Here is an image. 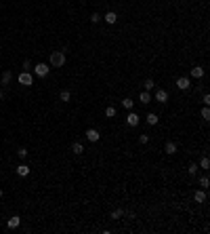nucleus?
I'll use <instances>...</instances> for the list:
<instances>
[{
    "label": "nucleus",
    "instance_id": "obj_1",
    "mask_svg": "<svg viewBox=\"0 0 210 234\" xmlns=\"http://www.w3.org/2000/svg\"><path fill=\"white\" fill-rule=\"evenodd\" d=\"M63 63H65V53H63V51L50 53V66H53V68H63Z\"/></svg>",
    "mask_w": 210,
    "mask_h": 234
},
{
    "label": "nucleus",
    "instance_id": "obj_2",
    "mask_svg": "<svg viewBox=\"0 0 210 234\" xmlns=\"http://www.w3.org/2000/svg\"><path fill=\"white\" fill-rule=\"evenodd\" d=\"M17 80H19V84H23V87H32V84H34V76H32L30 72H21Z\"/></svg>",
    "mask_w": 210,
    "mask_h": 234
},
{
    "label": "nucleus",
    "instance_id": "obj_3",
    "mask_svg": "<svg viewBox=\"0 0 210 234\" xmlns=\"http://www.w3.org/2000/svg\"><path fill=\"white\" fill-rule=\"evenodd\" d=\"M139 122H141V116H139V114H135L132 110H128V116H126V125H128V127H137Z\"/></svg>",
    "mask_w": 210,
    "mask_h": 234
},
{
    "label": "nucleus",
    "instance_id": "obj_4",
    "mask_svg": "<svg viewBox=\"0 0 210 234\" xmlns=\"http://www.w3.org/2000/svg\"><path fill=\"white\" fill-rule=\"evenodd\" d=\"M48 70H50V68H46V63H38V66H34L36 76H40V78H44V76L48 74Z\"/></svg>",
    "mask_w": 210,
    "mask_h": 234
},
{
    "label": "nucleus",
    "instance_id": "obj_5",
    "mask_svg": "<svg viewBox=\"0 0 210 234\" xmlns=\"http://www.w3.org/2000/svg\"><path fill=\"white\" fill-rule=\"evenodd\" d=\"M176 87H179L181 91H187V89L191 87V84H189V78H187V76H181V78L176 80Z\"/></svg>",
    "mask_w": 210,
    "mask_h": 234
},
{
    "label": "nucleus",
    "instance_id": "obj_6",
    "mask_svg": "<svg viewBox=\"0 0 210 234\" xmlns=\"http://www.w3.org/2000/svg\"><path fill=\"white\" fill-rule=\"evenodd\" d=\"M155 101H160V104H166V101H168V93H166L164 89H158V91H155Z\"/></svg>",
    "mask_w": 210,
    "mask_h": 234
},
{
    "label": "nucleus",
    "instance_id": "obj_7",
    "mask_svg": "<svg viewBox=\"0 0 210 234\" xmlns=\"http://www.w3.org/2000/svg\"><path fill=\"white\" fill-rule=\"evenodd\" d=\"M99 137H101V135H99V131H97V129H88V131H86V139H88V141H93V143H95V141H99Z\"/></svg>",
    "mask_w": 210,
    "mask_h": 234
},
{
    "label": "nucleus",
    "instance_id": "obj_8",
    "mask_svg": "<svg viewBox=\"0 0 210 234\" xmlns=\"http://www.w3.org/2000/svg\"><path fill=\"white\" fill-rule=\"evenodd\" d=\"M103 19L107 21V23H116V21H118V15L114 11H109V13H105V15H103Z\"/></svg>",
    "mask_w": 210,
    "mask_h": 234
},
{
    "label": "nucleus",
    "instance_id": "obj_9",
    "mask_svg": "<svg viewBox=\"0 0 210 234\" xmlns=\"http://www.w3.org/2000/svg\"><path fill=\"white\" fill-rule=\"evenodd\" d=\"M164 152H166V154H175V152H176V143H175V141H166V146H164Z\"/></svg>",
    "mask_w": 210,
    "mask_h": 234
},
{
    "label": "nucleus",
    "instance_id": "obj_10",
    "mask_svg": "<svg viewBox=\"0 0 210 234\" xmlns=\"http://www.w3.org/2000/svg\"><path fill=\"white\" fill-rule=\"evenodd\" d=\"M202 76H204V68H200V66L191 68V78H202Z\"/></svg>",
    "mask_w": 210,
    "mask_h": 234
},
{
    "label": "nucleus",
    "instance_id": "obj_11",
    "mask_svg": "<svg viewBox=\"0 0 210 234\" xmlns=\"http://www.w3.org/2000/svg\"><path fill=\"white\" fill-rule=\"evenodd\" d=\"M19 223H21V217H17V215H13L11 219H9V222H6V226H9V228H17V226H19Z\"/></svg>",
    "mask_w": 210,
    "mask_h": 234
},
{
    "label": "nucleus",
    "instance_id": "obj_12",
    "mask_svg": "<svg viewBox=\"0 0 210 234\" xmlns=\"http://www.w3.org/2000/svg\"><path fill=\"white\" fill-rule=\"evenodd\" d=\"M71 152L74 154H82L84 152V146H82L80 141H74V143H71Z\"/></svg>",
    "mask_w": 210,
    "mask_h": 234
},
{
    "label": "nucleus",
    "instance_id": "obj_13",
    "mask_svg": "<svg viewBox=\"0 0 210 234\" xmlns=\"http://www.w3.org/2000/svg\"><path fill=\"white\" fill-rule=\"evenodd\" d=\"M193 198H196V202H206V192H204V190H198V192L193 194Z\"/></svg>",
    "mask_w": 210,
    "mask_h": 234
},
{
    "label": "nucleus",
    "instance_id": "obj_14",
    "mask_svg": "<svg viewBox=\"0 0 210 234\" xmlns=\"http://www.w3.org/2000/svg\"><path fill=\"white\" fill-rule=\"evenodd\" d=\"M17 173H19L21 177L30 175V167H27V164H19V167H17Z\"/></svg>",
    "mask_w": 210,
    "mask_h": 234
},
{
    "label": "nucleus",
    "instance_id": "obj_15",
    "mask_svg": "<svg viewBox=\"0 0 210 234\" xmlns=\"http://www.w3.org/2000/svg\"><path fill=\"white\" fill-rule=\"evenodd\" d=\"M139 99L143 101V104H149V101H151V95H149V91H143V93L139 95Z\"/></svg>",
    "mask_w": 210,
    "mask_h": 234
},
{
    "label": "nucleus",
    "instance_id": "obj_16",
    "mask_svg": "<svg viewBox=\"0 0 210 234\" xmlns=\"http://www.w3.org/2000/svg\"><path fill=\"white\" fill-rule=\"evenodd\" d=\"M158 120H160V118H158V114H153V112H149V114H147V122H149V125H158Z\"/></svg>",
    "mask_w": 210,
    "mask_h": 234
},
{
    "label": "nucleus",
    "instance_id": "obj_17",
    "mask_svg": "<svg viewBox=\"0 0 210 234\" xmlns=\"http://www.w3.org/2000/svg\"><path fill=\"white\" fill-rule=\"evenodd\" d=\"M122 105H124L126 110H132V105H135V101H132L130 97H126V99H122Z\"/></svg>",
    "mask_w": 210,
    "mask_h": 234
},
{
    "label": "nucleus",
    "instance_id": "obj_18",
    "mask_svg": "<svg viewBox=\"0 0 210 234\" xmlns=\"http://www.w3.org/2000/svg\"><path fill=\"white\" fill-rule=\"evenodd\" d=\"M200 186L204 188V190H206V188L210 186V179H208V175H204V177H200Z\"/></svg>",
    "mask_w": 210,
    "mask_h": 234
},
{
    "label": "nucleus",
    "instance_id": "obj_19",
    "mask_svg": "<svg viewBox=\"0 0 210 234\" xmlns=\"http://www.w3.org/2000/svg\"><path fill=\"white\" fill-rule=\"evenodd\" d=\"M105 116H107V118H114V116H116V108H114V105H109V108L105 110Z\"/></svg>",
    "mask_w": 210,
    "mask_h": 234
},
{
    "label": "nucleus",
    "instance_id": "obj_20",
    "mask_svg": "<svg viewBox=\"0 0 210 234\" xmlns=\"http://www.w3.org/2000/svg\"><path fill=\"white\" fill-rule=\"evenodd\" d=\"M11 78H13L11 72H4V74H2V84H9V82H11Z\"/></svg>",
    "mask_w": 210,
    "mask_h": 234
},
{
    "label": "nucleus",
    "instance_id": "obj_21",
    "mask_svg": "<svg viewBox=\"0 0 210 234\" xmlns=\"http://www.w3.org/2000/svg\"><path fill=\"white\" fill-rule=\"evenodd\" d=\"M59 97H61V101H70V99H71V93H70V91H61V95H59Z\"/></svg>",
    "mask_w": 210,
    "mask_h": 234
},
{
    "label": "nucleus",
    "instance_id": "obj_22",
    "mask_svg": "<svg viewBox=\"0 0 210 234\" xmlns=\"http://www.w3.org/2000/svg\"><path fill=\"white\" fill-rule=\"evenodd\" d=\"M122 215H124V211H122V209H116V211H111V219H120Z\"/></svg>",
    "mask_w": 210,
    "mask_h": 234
},
{
    "label": "nucleus",
    "instance_id": "obj_23",
    "mask_svg": "<svg viewBox=\"0 0 210 234\" xmlns=\"http://www.w3.org/2000/svg\"><path fill=\"white\" fill-rule=\"evenodd\" d=\"M187 173H189V175H196V173H198V164L191 163L189 164V169H187Z\"/></svg>",
    "mask_w": 210,
    "mask_h": 234
},
{
    "label": "nucleus",
    "instance_id": "obj_24",
    "mask_svg": "<svg viewBox=\"0 0 210 234\" xmlns=\"http://www.w3.org/2000/svg\"><path fill=\"white\" fill-rule=\"evenodd\" d=\"M101 19H103V15H99V13H93V15H91V21H93V23H99Z\"/></svg>",
    "mask_w": 210,
    "mask_h": 234
},
{
    "label": "nucleus",
    "instance_id": "obj_25",
    "mask_svg": "<svg viewBox=\"0 0 210 234\" xmlns=\"http://www.w3.org/2000/svg\"><path fill=\"white\" fill-rule=\"evenodd\" d=\"M200 167H202V169H208V167H210V160H208V156H204V158L200 160Z\"/></svg>",
    "mask_w": 210,
    "mask_h": 234
},
{
    "label": "nucleus",
    "instance_id": "obj_26",
    "mask_svg": "<svg viewBox=\"0 0 210 234\" xmlns=\"http://www.w3.org/2000/svg\"><path fill=\"white\" fill-rule=\"evenodd\" d=\"M17 154H19V158H27V148H19Z\"/></svg>",
    "mask_w": 210,
    "mask_h": 234
},
{
    "label": "nucleus",
    "instance_id": "obj_27",
    "mask_svg": "<svg viewBox=\"0 0 210 234\" xmlns=\"http://www.w3.org/2000/svg\"><path fill=\"white\" fill-rule=\"evenodd\" d=\"M153 87H155V82H153L151 78H147V80H145V89L149 91V89H153Z\"/></svg>",
    "mask_w": 210,
    "mask_h": 234
},
{
    "label": "nucleus",
    "instance_id": "obj_28",
    "mask_svg": "<svg viewBox=\"0 0 210 234\" xmlns=\"http://www.w3.org/2000/svg\"><path fill=\"white\" fill-rule=\"evenodd\" d=\"M202 118H204V120H208V118H210V110H208V105H206V108L202 110Z\"/></svg>",
    "mask_w": 210,
    "mask_h": 234
},
{
    "label": "nucleus",
    "instance_id": "obj_29",
    "mask_svg": "<svg viewBox=\"0 0 210 234\" xmlns=\"http://www.w3.org/2000/svg\"><path fill=\"white\" fill-rule=\"evenodd\" d=\"M30 68H32V63H30V59H25L23 61V72H30Z\"/></svg>",
    "mask_w": 210,
    "mask_h": 234
},
{
    "label": "nucleus",
    "instance_id": "obj_30",
    "mask_svg": "<svg viewBox=\"0 0 210 234\" xmlns=\"http://www.w3.org/2000/svg\"><path fill=\"white\" fill-rule=\"evenodd\" d=\"M139 141L141 143H147V141H149V135H147V133H145V135H139Z\"/></svg>",
    "mask_w": 210,
    "mask_h": 234
},
{
    "label": "nucleus",
    "instance_id": "obj_31",
    "mask_svg": "<svg viewBox=\"0 0 210 234\" xmlns=\"http://www.w3.org/2000/svg\"><path fill=\"white\" fill-rule=\"evenodd\" d=\"M202 101H204V104L208 105V104H210V95H208V93H206V95H204V97H202Z\"/></svg>",
    "mask_w": 210,
    "mask_h": 234
},
{
    "label": "nucleus",
    "instance_id": "obj_32",
    "mask_svg": "<svg viewBox=\"0 0 210 234\" xmlns=\"http://www.w3.org/2000/svg\"><path fill=\"white\" fill-rule=\"evenodd\" d=\"M2 99H4V91H0V101H2Z\"/></svg>",
    "mask_w": 210,
    "mask_h": 234
},
{
    "label": "nucleus",
    "instance_id": "obj_33",
    "mask_svg": "<svg viewBox=\"0 0 210 234\" xmlns=\"http://www.w3.org/2000/svg\"><path fill=\"white\" fill-rule=\"evenodd\" d=\"M0 198H2V190H0Z\"/></svg>",
    "mask_w": 210,
    "mask_h": 234
}]
</instances>
